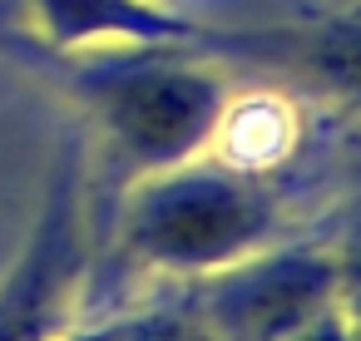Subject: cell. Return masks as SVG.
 <instances>
[{
  "label": "cell",
  "instance_id": "obj_1",
  "mask_svg": "<svg viewBox=\"0 0 361 341\" xmlns=\"http://www.w3.org/2000/svg\"><path fill=\"white\" fill-rule=\"evenodd\" d=\"M272 232L277 198L267 193V183L208 154L139 173L119 223L129 257L193 282L272 247Z\"/></svg>",
  "mask_w": 361,
  "mask_h": 341
},
{
  "label": "cell",
  "instance_id": "obj_2",
  "mask_svg": "<svg viewBox=\"0 0 361 341\" xmlns=\"http://www.w3.org/2000/svg\"><path fill=\"white\" fill-rule=\"evenodd\" d=\"M75 80L119 159H129L139 173L208 154L233 94L223 75L188 60L149 55V45H134V55H99L80 65Z\"/></svg>",
  "mask_w": 361,
  "mask_h": 341
},
{
  "label": "cell",
  "instance_id": "obj_3",
  "mask_svg": "<svg viewBox=\"0 0 361 341\" xmlns=\"http://www.w3.org/2000/svg\"><path fill=\"white\" fill-rule=\"evenodd\" d=\"M336 311V267L317 247H262L198 277L188 321L203 341H292Z\"/></svg>",
  "mask_w": 361,
  "mask_h": 341
},
{
  "label": "cell",
  "instance_id": "obj_4",
  "mask_svg": "<svg viewBox=\"0 0 361 341\" xmlns=\"http://www.w3.org/2000/svg\"><path fill=\"white\" fill-rule=\"evenodd\" d=\"M85 272V203L80 168L65 163L50 183L40 223L0 277V341H60Z\"/></svg>",
  "mask_w": 361,
  "mask_h": 341
},
{
  "label": "cell",
  "instance_id": "obj_5",
  "mask_svg": "<svg viewBox=\"0 0 361 341\" xmlns=\"http://www.w3.org/2000/svg\"><path fill=\"white\" fill-rule=\"evenodd\" d=\"M45 35L60 50L75 45H173L198 30L178 16L154 11L149 0H30Z\"/></svg>",
  "mask_w": 361,
  "mask_h": 341
},
{
  "label": "cell",
  "instance_id": "obj_6",
  "mask_svg": "<svg viewBox=\"0 0 361 341\" xmlns=\"http://www.w3.org/2000/svg\"><path fill=\"white\" fill-rule=\"evenodd\" d=\"M297 139H302V124L282 94H267V89L262 94H228L223 119H218L213 144H208V159H218L238 173L267 178L272 168H282L297 154Z\"/></svg>",
  "mask_w": 361,
  "mask_h": 341
},
{
  "label": "cell",
  "instance_id": "obj_7",
  "mask_svg": "<svg viewBox=\"0 0 361 341\" xmlns=\"http://www.w3.org/2000/svg\"><path fill=\"white\" fill-rule=\"evenodd\" d=\"M282 60L302 70L312 85L331 89L351 109H361V25H317L302 35H282Z\"/></svg>",
  "mask_w": 361,
  "mask_h": 341
},
{
  "label": "cell",
  "instance_id": "obj_8",
  "mask_svg": "<svg viewBox=\"0 0 361 341\" xmlns=\"http://www.w3.org/2000/svg\"><path fill=\"white\" fill-rule=\"evenodd\" d=\"M336 267V311H361V208L351 213L341 242L331 247Z\"/></svg>",
  "mask_w": 361,
  "mask_h": 341
},
{
  "label": "cell",
  "instance_id": "obj_9",
  "mask_svg": "<svg viewBox=\"0 0 361 341\" xmlns=\"http://www.w3.org/2000/svg\"><path fill=\"white\" fill-rule=\"evenodd\" d=\"M346 321V341H361V311H341Z\"/></svg>",
  "mask_w": 361,
  "mask_h": 341
}]
</instances>
